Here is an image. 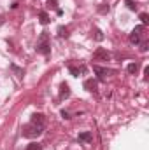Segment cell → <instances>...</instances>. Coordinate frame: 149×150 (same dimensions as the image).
Returning a JSON list of instances; mask_svg holds the SVG:
<instances>
[{
  "instance_id": "23",
  "label": "cell",
  "mask_w": 149,
  "mask_h": 150,
  "mask_svg": "<svg viewBox=\"0 0 149 150\" xmlns=\"http://www.w3.org/2000/svg\"><path fill=\"white\" fill-rule=\"evenodd\" d=\"M144 75H146V77H144V79H146V80H148V79H149V67H146V68H144Z\"/></svg>"
},
{
  "instance_id": "1",
  "label": "cell",
  "mask_w": 149,
  "mask_h": 150,
  "mask_svg": "<svg viewBox=\"0 0 149 150\" xmlns=\"http://www.w3.org/2000/svg\"><path fill=\"white\" fill-rule=\"evenodd\" d=\"M44 127L46 126H40V124H35V122H28V124L23 126L21 134L25 138H37V136H40L44 133Z\"/></svg>"
},
{
  "instance_id": "21",
  "label": "cell",
  "mask_w": 149,
  "mask_h": 150,
  "mask_svg": "<svg viewBox=\"0 0 149 150\" xmlns=\"http://www.w3.org/2000/svg\"><path fill=\"white\" fill-rule=\"evenodd\" d=\"M62 117L63 119H70V113L67 112V110H62Z\"/></svg>"
},
{
  "instance_id": "8",
  "label": "cell",
  "mask_w": 149,
  "mask_h": 150,
  "mask_svg": "<svg viewBox=\"0 0 149 150\" xmlns=\"http://www.w3.org/2000/svg\"><path fill=\"white\" fill-rule=\"evenodd\" d=\"M79 142H82V143H91V142H93V134H91L90 131H84V133L79 134Z\"/></svg>"
},
{
  "instance_id": "13",
  "label": "cell",
  "mask_w": 149,
  "mask_h": 150,
  "mask_svg": "<svg viewBox=\"0 0 149 150\" xmlns=\"http://www.w3.org/2000/svg\"><path fill=\"white\" fill-rule=\"evenodd\" d=\"M139 68H140V65H139V63H130V65H128V67H126V70H128V74H137V72H139Z\"/></svg>"
},
{
  "instance_id": "11",
  "label": "cell",
  "mask_w": 149,
  "mask_h": 150,
  "mask_svg": "<svg viewBox=\"0 0 149 150\" xmlns=\"http://www.w3.org/2000/svg\"><path fill=\"white\" fill-rule=\"evenodd\" d=\"M91 35H93L95 40H98V42L104 40V33H102V30H98V28H93V30H91Z\"/></svg>"
},
{
  "instance_id": "12",
  "label": "cell",
  "mask_w": 149,
  "mask_h": 150,
  "mask_svg": "<svg viewBox=\"0 0 149 150\" xmlns=\"http://www.w3.org/2000/svg\"><path fill=\"white\" fill-rule=\"evenodd\" d=\"M125 5H126L132 12H135V11L139 9V5H137V2H135V0H125Z\"/></svg>"
},
{
  "instance_id": "16",
  "label": "cell",
  "mask_w": 149,
  "mask_h": 150,
  "mask_svg": "<svg viewBox=\"0 0 149 150\" xmlns=\"http://www.w3.org/2000/svg\"><path fill=\"white\" fill-rule=\"evenodd\" d=\"M58 35H60V37H69V28H67V26H58Z\"/></svg>"
},
{
  "instance_id": "15",
  "label": "cell",
  "mask_w": 149,
  "mask_h": 150,
  "mask_svg": "<svg viewBox=\"0 0 149 150\" xmlns=\"http://www.w3.org/2000/svg\"><path fill=\"white\" fill-rule=\"evenodd\" d=\"M130 42H132V44H139V42H140V33H137V32L132 30V33H130Z\"/></svg>"
},
{
  "instance_id": "10",
  "label": "cell",
  "mask_w": 149,
  "mask_h": 150,
  "mask_svg": "<svg viewBox=\"0 0 149 150\" xmlns=\"http://www.w3.org/2000/svg\"><path fill=\"white\" fill-rule=\"evenodd\" d=\"M69 72L74 75V77H79V74H82V72H84V67L77 68V67H74V65H69Z\"/></svg>"
},
{
  "instance_id": "17",
  "label": "cell",
  "mask_w": 149,
  "mask_h": 150,
  "mask_svg": "<svg viewBox=\"0 0 149 150\" xmlns=\"http://www.w3.org/2000/svg\"><path fill=\"white\" fill-rule=\"evenodd\" d=\"M109 11H111L109 4H102V5H98V12H100V14H107Z\"/></svg>"
},
{
  "instance_id": "18",
  "label": "cell",
  "mask_w": 149,
  "mask_h": 150,
  "mask_svg": "<svg viewBox=\"0 0 149 150\" xmlns=\"http://www.w3.org/2000/svg\"><path fill=\"white\" fill-rule=\"evenodd\" d=\"M140 21H142V26H146V25H149V16H148V12H140Z\"/></svg>"
},
{
  "instance_id": "24",
  "label": "cell",
  "mask_w": 149,
  "mask_h": 150,
  "mask_svg": "<svg viewBox=\"0 0 149 150\" xmlns=\"http://www.w3.org/2000/svg\"><path fill=\"white\" fill-rule=\"evenodd\" d=\"M4 19H5V18H4V16H0V26L4 25Z\"/></svg>"
},
{
  "instance_id": "3",
  "label": "cell",
  "mask_w": 149,
  "mask_h": 150,
  "mask_svg": "<svg viewBox=\"0 0 149 150\" xmlns=\"http://www.w3.org/2000/svg\"><path fill=\"white\" fill-rule=\"evenodd\" d=\"M93 72L97 74L98 80H105V79H107L109 75L114 74L111 68H105V67H98V65H93Z\"/></svg>"
},
{
  "instance_id": "20",
  "label": "cell",
  "mask_w": 149,
  "mask_h": 150,
  "mask_svg": "<svg viewBox=\"0 0 149 150\" xmlns=\"http://www.w3.org/2000/svg\"><path fill=\"white\" fill-rule=\"evenodd\" d=\"M47 5L51 9H58V0H47Z\"/></svg>"
},
{
  "instance_id": "22",
  "label": "cell",
  "mask_w": 149,
  "mask_h": 150,
  "mask_svg": "<svg viewBox=\"0 0 149 150\" xmlns=\"http://www.w3.org/2000/svg\"><path fill=\"white\" fill-rule=\"evenodd\" d=\"M140 51H142V52H146V51H148V42L140 44Z\"/></svg>"
},
{
  "instance_id": "5",
  "label": "cell",
  "mask_w": 149,
  "mask_h": 150,
  "mask_svg": "<svg viewBox=\"0 0 149 150\" xmlns=\"http://www.w3.org/2000/svg\"><path fill=\"white\" fill-rule=\"evenodd\" d=\"M84 89L90 91V93H97V80L86 79V80H84Z\"/></svg>"
},
{
  "instance_id": "2",
  "label": "cell",
  "mask_w": 149,
  "mask_h": 150,
  "mask_svg": "<svg viewBox=\"0 0 149 150\" xmlns=\"http://www.w3.org/2000/svg\"><path fill=\"white\" fill-rule=\"evenodd\" d=\"M35 51H37L39 54H42V56H47V54L51 52V42H49V33H47V32H42V33H40V37H39V40H37Z\"/></svg>"
},
{
  "instance_id": "6",
  "label": "cell",
  "mask_w": 149,
  "mask_h": 150,
  "mask_svg": "<svg viewBox=\"0 0 149 150\" xmlns=\"http://www.w3.org/2000/svg\"><path fill=\"white\" fill-rule=\"evenodd\" d=\"M70 96V87H69V84H62L60 86V100H67Z\"/></svg>"
},
{
  "instance_id": "4",
  "label": "cell",
  "mask_w": 149,
  "mask_h": 150,
  "mask_svg": "<svg viewBox=\"0 0 149 150\" xmlns=\"http://www.w3.org/2000/svg\"><path fill=\"white\" fill-rule=\"evenodd\" d=\"M93 56H95V59H100V61H109L111 59V52L107 49H104V47H98Z\"/></svg>"
},
{
  "instance_id": "9",
  "label": "cell",
  "mask_w": 149,
  "mask_h": 150,
  "mask_svg": "<svg viewBox=\"0 0 149 150\" xmlns=\"http://www.w3.org/2000/svg\"><path fill=\"white\" fill-rule=\"evenodd\" d=\"M39 21H40L42 25H47V23L51 21V19H49V14H47L46 11H40V12H39Z\"/></svg>"
},
{
  "instance_id": "19",
  "label": "cell",
  "mask_w": 149,
  "mask_h": 150,
  "mask_svg": "<svg viewBox=\"0 0 149 150\" xmlns=\"http://www.w3.org/2000/svg\"><path fill=\"white\" fill-rule=\"evenodd\" d=\"M27 150H42V147H40L39 143H30V145L27 147Z\"/></svg>"
},
{
  "instance_id": "7",
  "label": "cell",
  "mask_w": 149,
  "mask_h": 150,
  "mask_svg": "<svg viewBox=\"0 0 149 150\" xmlns=\"http://www.w3.org/2000/svg\"><path fill=\"white\" fill-rule=\"evenodd\" d=\"M30 122H35V124H40V126H46V115H44V113H34Z\"/></svg>"
},
{
  "instance_id": "14",
  "label": "cell",
  "mask_w": 149,
  "mask_h": 150,
  "mask_svg": "<svg viewBox=\"0 0 149 150\" xmlns=\"http://www.w3.org/2000/svg\"><path fill=\"white\" fill-rule=\"evenodd\" d=\"M11 70L16 74V77H18V79H23V75H25L23 68H19V67H16V65H11Z\"/></svg>"
}]
</instances>
